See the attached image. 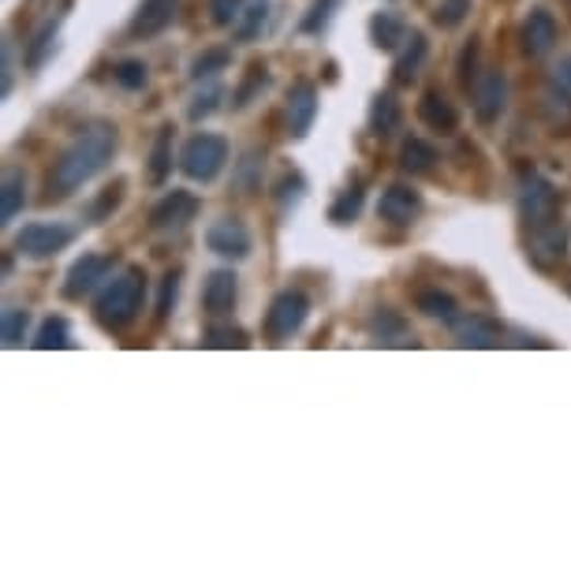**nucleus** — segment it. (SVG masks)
Listing matches in <instances>:
<instances>
[{"label": "nucleus", "instance_id": "nucleus-32", "mask_svg": "<svg viewBox=\"0 0 571 571\" xmlns=\"http://www.w3.org/2000/svg\"><path fill=\"white\" fill-rule=\"evenodd\" d=\"M38 343L42 351H49V348H68V322H63V317H49V322L42 325V333H38Z\"/></svg>", "mask_w": 571, "mask_h": 571}, {"label": "nucleus", "instance_id": "nucleus-12", "mask_svg": "<svg viewBox=\"0 0 571 571\" xmlns=\"http://www.w3.org/2000/svg\"><path fill=\"white\" fill-rule=\"evenodd\" d=\"M520 45L527 57H546L552 45H557V20H552V12L534 8V12L527 15V23H523V31H520Z\"/></svg>", "mask_w": 571, "mask_h": 571}, {"label": "nucleus", "instance_id": "nucleus-4", "mask_svg": "<svg viewBox=\"0 0 571 571\" xmlns=\"http://www.w3.org/2000/svg\"><path fill=\"white\" fill-rule=\"evenodd\" d=\"M520 213L527 221V229H538V224H549V221H560V195L549 179L541 176H531L523 179L520 187Z\"/></svg>", "mask_w": 571, "mask_h": 571}, {"label": "nucleus", "instance_id": "nucleus-5", "mask_svg": "<svg viewBox=\"0 0 571 571\" xmlns=\"http://www.w3.org/2000/svg\"><path fill=\"white\" fill-rule=\"evenodd\" d=\"M306 314H311V303H306L303 292H280L266 311V337L273 343L288 340L292 333L303 329Z\"/></svg>", "mask_w": 571, "mask_h": 571}, {"label": "nucleus", "instance_id": "nucleus-29", "mask_svg": "<svg viewBox=\"0 0 571 571\" xmlns=\"http://www.w3.org/2000/svg\"><path fill=\"white\" fill-rule=\"evenodd\" d=\"M359 210H362V187H351L329 206V221L333 224H351L359 217Z\"/></svg>", "mask_w": 571, "mask_h": 571}, {"label": "nucleus", "instance_id": "nucleus-10", "mask_svg": "<svg viewBox=\"0 0 571 571\" xmlns=\"http://www.w3.org/2000/svg\"><path fill=\"white\" fill-rule=\"evenodd\" d=\"M508 105V79L501 68H489L482 79H475V116L482 124H493Z\"/></svg>", "mask_w": 571, "mask_h": 571}, {"label": "nucleus", "instance_id": "nucleus-9", "mask_svg": "<svg viewBox=\"0 0 571 571\" xmlns=\"http://www.w3.org/2000/svg\"><path fill=\"white\" fill-rule=\"evenodd\" d=\"M108 269H113V258H108V254H83V258H79L75 266L68 269V280H63V295H68V299L90 295L108 277Z\"/></svg>", "mask_w": 571, "mask_h": 571}, {"label": "nucleus", "instance_id": "nucleus-23", "mask_svg": "<svg viewBox=\"0 0 571 571\" xmlns=\"http://www.w3.org/2000/svg\"><path fill=\"white\" fill-rule=\"evenodd\" d=\"M172 172V127H161L150 153V184H165Z\"/></svg>", "mask_w": 571, "mask_h": 571}, {"label": "nucleus", "instance_id": "nucleus-17", "mask_svg": "<svg viewBox=\"0 0 571 571\" xmlns=\"http://www.w3.org/2000/svg\"><path fill=\"white\" fill-rule=\"evenodd\" d=\"M452 325H456V340L464 348H493V343H501V325L486 314L456 317Z\"/></svg>", "mask_w": 571, "mask_h": 571}, {"label": "nucleus", "instance_id": "nucleus-44", "mask_svg": "<svg viewBox=\"0 0 571 571\" xmlns=\"http://www.w3.org/2000/svg\"><path fill=\"white\" fill-rule=\"evenodd\" d=\"M552 83L564 90V94H571V57H564L557 68H552Z\"/></svg>", "mask_w": 571, "mask_h": 571}, {"label": "nucleus", "instance_id": "nucleus-36", "mask_svg": "<svg viewBox=\"0 0 571 571\" xmlns=\"http://www.w3.org/2000/svg\"><path fill=\"white\" fill-rule=\"evenodd\" d=\"M26 325H31V314L26 311H4V343L8 348H20L26 337Z\"/></svg>", "mask_w": 571, "mask_h": 571}, {"label": "nucleus", "instance_id": "nucleus-43", "mask_svg": "<svg viewBox=\"0 0 571 571\" xmlns=\"http://www.w3.org/2000/svg\"><path fill=\"white\" fill-rule=\"evenodd\" d=\"M120 190H124V184H113V187L105 190L102 202H97V210H94V221H102L108 210H116V206H120Z\"/></svg>", "mask_w": 571, "mask_h": 571}, {"label": "nucleus", "instance_id": "nucleus-6", "mask_svg": "<svg viewBox=\"0 0 571 571\" xmlns=\"http://www.w3.org/2000/svg\"><path fill=\"white\" fill-rule=\"evenodd\" d=\"M527 254L534 258L538 269H552L557 261H564L568 254V232L560 221H549V224H538V229H527Z\"/></svg>", "mask_w": 571, "mask_h": 571}, {"label": "nucleus", "instance_id": "nucleus-38", "mask_svg": "<svg viewBox=\"0 0 571 571\" xmlns=\"http://www.w3.org/2000/svg\"><path fill=\"white\" fill-rule=\"evenodd\" d=\"M337 4H340V0H314L311 15L303 20V31H306V34H317V31H322V26L333 20V8H337Z\"/></svg>", "mask_w": 571, "mask_h": 571}, {"label": "nucleus", "instance_id": "nucleus-21", "mask_svg": "<svg viewBox=\"0 0 571 571\" xmlns=\"http://www.w3.org/2000/svg\"><path fill=\"white\" fill-rule=\"evenodd\" d=\"M26 206V179L20 172H8L4 190H0V224H8L15 213H23Z\"/></svg>", "mask_w": 571, "mask_h": 571}, {"label": "nucleus", "instance_id": "nucleus-7", "mask_svg": "<svg viewBox=\"0 0 571 571\" xmlns=\"http://www.w3.org/2000/svg\"><path fill=\"white\" fill-rule=\"evenodd\" d=\"M419 213H422V195L415 187H404V184H393L377 202V217L388 224H396V229L415 224L419 221Z\"/></svg>", "mask_w": 571, "mask_h": 571}, {"label": "nucleus", "instance_id": "nucleus-26", "mask_svg": "<svg viewBox=\"0 0 571 571\" xmlns=\"http://www.w3.org/2000/svg\"><path fill=\"white\" fill-rule=\"evenodd\" d=\"M422 60H426V38H422L419 31H415L411 34V49H407L404 57L396 60V83H400V86L411 83V79L419 75V63Z\"/></svg>", "mask_w": 571, "mask_h": 571}, {"label": "nucleus", "instance_id": "nucleus-31", "mask_svg": "<svg viewBox=\"0 0 571 571\" xmlns=\"http://www.w3.org/2000/svg\"><path fill=\"white\" fill-rule=\"evenodd\" d=\"M467 12H470V0H441L438 12H433V23L452 31V26H459L467 20Z\"/></svg>", "mask_w": 571, "mask_h": 571}, {"label": "nucleus", "instance_id": "nucleus-18", "mask_svg": "<svg viewBox=\"0 0 571 571\" xmlns=\"http://www.w3.org/2000/svg\"><path fill=\"white\" fill-rule=\"evenodd\" d=\"M202 306H206V314H213V317L229 314L235 306V273H229V269L210 273V280H206V288H202Z\"/></svg>", "mask_w": 571, "mask_h": 571}, {"label": "nucleus", "instance_id": "nucleus-1", "mask_svg": "<svg viewBox=\"0 0 571 571\" xmlns=\"http://www.w3.org/2000/svg\"><path fill=\"white\" fill-rule=\"evenodd\" d=\"M113 153H116V131L113 127H105V124L86 127V131L60 153L57 165H53L49 195L63 198V195H71V190H79L83 184H90V179H94L97 172L113 161Z\"/></svg>", "mask_w": 571, "mask_h": 571}, {"label": "nucleus", "instance_id": "nucleus-35", "mask_svg": "<svg viewBox=\"0 0 571 571\" xmlns=\"http://www.w3.org/2000/svg\"><path fill=\"white\" fill-rule=\"evenodd\" d=\"M247 333L243 329H224V325H213L206 333V348H247Z\"/></svg>", "mask_w": 571, "mask_h": 571}, {"label": "nucleus", "instance_id": "nucleus-33", "mask_svg": "<svg viewBox=\"0 0 571 571\" xmlns=\"http://www.w3.org/2000/svg\"><path fill=\"white\" fill-rule=\"evenodd\" d=\"M229 60H232V53L229 49H210V53H202L195 63H190V75L195 79H202V75H217V71H224L229 68Z\"/></svg>", "mask_w": 571, "mask_h": 571}, {"label": "nucleus", "instance_id": "nucleus-16", "mask_svg": "<svg viewBox=\"0 0 571 571\" xmlns=\"http://www.w3.org/2000/svg\"><path fill=\"white\" fill-rule=\"evenodd\" d=\"M419 120L426 127H433V131L452 135L459 127V113H456V105L441 94V90H426L422 102H419Z\"/></svg>", "mask_w": 571, "mask_h": 571}, {"label": "nucleus", "instance_id": "nucleus-20", "mask_svg": "<svg viewBox=\"0 0 571 571\" xmlns=\"http://www.w3.org/2000/svg\"><path fill=\"white\" fill-rule=\"evenodd\" d=\"M541 113H546V120L557 135H571V94H564L560 86L546 90V97H541Z\"/></svg>", "mask_w": 571, "mask_h": 571}, {"label": "nucleus", "instance_id": "nucleus-24", "mask_svg": "<svg viewBox=\"0 0 571 571\" xmlns=\"http://www.w3.org/2000/svg\"><path fill=\"white\" fill-rule=\"evenodd\" d=\"M370 127H374L377 135H393L396 127H400V102H396L393 94H381L374 108H370Z\"/></svg>", "mask_w": 571, "mask_h": 571}, {"label": "nucleus", "instance_id": "nucleus-41", "mask_svg": "<svg viewBox=\"0 0 571 571\" xmlns=\"http://www.w3.org/2000/svg\"><path fill=\"white\" fill-rule=\"evenodd\" d=\"M475 63H478V42L470 38L464 57H459V83H464L467 90H470V83H475Z\"/></svg>", "mask_w": 571, "mask_h": 571}, {"label": "nucleus", "instance_id": "nucleus-3", "mask_svg": "<svg viewBox=\"0 0 571 571\" xmlns=\"http://www.w3.org/2000/svg\"><path fill=\"white\" fill-rule=\"evenodd\" d=\"M224 161H229V142H224L221 135H195V139H187L184 153H179V168H184L190 179H198V184L217 179Z\"/></svg>", "mask_w": 571, "mask_h": 571}, {"label": "nucleus", "instance_id": "nucleus-22", "mask_svg": "<svg viewBox=\"0 0 571 571\" xmlns=\"http://www.w3.org/2000/svg\"><path fill=\"white\" fill-rule=\"evenodd\" d=\"M415 306L426 314V317H441V322H456V299L441 288H426V292L415 295Z\"/></svg>", "mask_w": 571, "mask_h": 571}, {"label": "nucleus", "instance_id": "nucleus-8", "mask_svg": "<svg viewBox=\"0 0 571 571\" xmlns=\"http://www.w3.org/2000/svg\"><path fill=\"white\" fill-rule=\"evenodd\" d=\"M71 243V232L63 224H26V229L15 235V250L26 254V258H49V254L63 250Z\"/></svg>", "mask_w": 571, "mask_h": 571}, {"label": "nucleus", "instance_id": "nucleus-40", "mask_svg": "<svg viewBox=\"0 0 571 571\" xmlns=\"http://www.w3.org/2000/svg\"><path fill=\"white\" fill-rule=\"evenodd\" d=\"M176 292H179V273H168L165 284H161V299H158V317L165 322L172 314V303H176Z\"/></svg>", "mask_w": 571, "mask_h": 571}, {"label": "nucleus", "instance_id": "nucleus-13", "mask_svg": "<svg viewBox=\"0 0 571 571\" xmlns=\"http://www.w3.org/2000/svg\"><path fill=\"white\" fill-rule=\"evenodd\" d=\"M206 243H210V250L221 254V258H247V254H250V232L243 229L240 221H232V217H224V221L210 224Z\"/></svg>", "mask_w": 571, "mask_h": 571}, {"label": "nucleus", "instance_id": "nucleus-15", "mask_svg": "<svg viewBox=\"0 0 571 571\" xmlns=\"http://www.w3.org/2000/svg\"><path fill=\"white\" fill-rule=\"evenodd\" d=\"M176 8L179 0H142L131 20V34L135 38H158V34L168 31L172 20H176Z\"/></svg>", "mask_w": 571, "mask_h": 571}, {"label": "nucleus", "instance_id": "nucleus-25", "mask_svg": "<svg viewBox=\"0 0 571 571\" xmlns=\"http://www.w3.org/2000/svg\"><path fill=\"white\" fill-rule=\"evenodd\" d=\"M433 161H438V150H433L430 142H422V139L404 142V150H400V168L404 172H430Z\"/></svg>", "mask_w": 571, "mask_h": 571}, {"label": "nucleus", "instance_id": "nucleus-11", "mask_svg": "<svg viewBox=\"0 0 571 571\" xmlns=\"http://www.w3.org/2000/svg\"><path fill=\"white\" fill-rule=\"evenodd\" d=\"M195 213H198V198L190 195V190H172V195H165L158 206H153L150 224L153 229H161V232L184 229L187 221H195Z\"/></svg>", "mask_w": 571, "mask_h": 571}, {"label": "nucleus", "instance_id": "nucleus-30", "mask_svg": "<svg viewBox=\"0 0 571 571\" xmlns=\"http://www.w3.org/2000/svg\"><path fill=\"white\" fill-rule=\"evenodd\" d=\"M113 75H116V83H120L124 90H142V86H147V79H150L147 75V63H142V60H120Z\"/></svg>", "mask_w": 571, "mask_h": 571}, {"label": "nucleus", "instance_id": "nucleus-28", "mask_svg": "<svg viewBox=\"0 0 571 571\" xmlns=\"http://www.w3.org/2000/svg\"><path fill=\"white\" fill-rule=\"evenodd\" d=\"M266 83H269V71H266V63H261V60H254L250 68H247V79H243L240 90H235V94H232V105H235V108L250 105V97L258 94V90H266Z\"/></svg>", "mask_w": 571, "mask_h": 571}, {"label": "nucleus", "instance_id": "nucleus-37", "mask_svg": "<svg viewBox=\"0 0 571 571\" xmlns=\"http://www.w3.org/2000/svg\"><path fill=\"white\" fill-rule=\"evenodd\" d=\"M53 34H57V23H45L38 31V38L31 42V49H26V68H42L45 53H49V45H53Z\"/></svg>", "mask_w": 571, "mask_h": 571}, {"label": "nucleus", "instance_id": "nucleus-34", "mask_svg": "<svg viewBox=\"0 0 571 571\" xmlns=\"http://www.w3.org/2000/svg\"><path fill=\"white\" fill-rule=\"evenodd\" d=\"M266 15H269V0H250V4H247V15H243V23H240V42H250L254 34L261 31Z\"/></svg>", "mask_w": 571, "mask_h": 571}, {"label": "nucleus", "instance_id": "nucleus-14", "mask_svg": "<svg viewBox=\"0 0 571 571\" xmlns=\"http://www.w3.org/2000/svg\"><path fill=\"white\" fill-rule=\"evenodd\" d=\"M314 116H317V86L299 79V83L288 90V131H292L295 139H303V135L311 131Z\"/></svg>", "mask_w": 571, "mask_h": 571}, {"label": "nucleus", "instance_id": "nucleus-42", "mask_svg": "<svg viewBox=\"0 0 571 571\" xmlns=\"http://www.w3.org/2000/svg\"><path fill=\"white\" fill-rule=\"evenodd\" d=\"M217 97H221V90H217V86H210V90H206L202 97H198L195 105H190V116H195V120H202V116H210L213 108H217Z\"/></svg>", "mask_w": 571, "mask_h": 571}, {"label": "nucleus", "instance_id": "nucleus-2", "mask_svg": "<svg viewBox=\"0 0 571 571\" xmlns=\"http://www.w3.org/2000/svg\"><path fill=\"white\" fill-rule=\"evenodd\" d=\"M142 299H147V273H142L139 266H127L124 273L97 295L94 314L108 333H124L127 325H135V317H139Z\"/></svg>", "mask_w": 571, "mask_h": 571}, {"label": "nucleus", "instance_id": "nucleus-19", "mask_svg": "<svg viewBox=\"0 0 571 571\" xmlns=\"http://www.w3.org/2000/svg\"><path fill=\"white\" fill-rule=\"evenodd\" d=\"M370 38H374L377 49H396L400 42H407V26L396 12H377L370 20Z\"/></svg>", "mask_w": 571, "mask_h": 571}, {"label": "nucleus", "instance_id": "nucleus-39", "mask_svg": "<svg viewBox=\"0 0 571 571\" xmlns=\"http://www.w3.org/2000/svg\"><path fill=\"white\" fill-rule=\"evenodd\" d=\"M210 12H213L217 26H229V23L240 20L247 8H243V0H210Z\"/></svg>", "mask_w": 571, "mask_h": 571}, {"label": "nucleus", "instance_id": "nucleus-27", "mask_svg": "<svg viewBox=\"0 0 571 571\" xmlns=\"http://www.w3.org/2000/svg\"><path fill=\"white\" fill-rule=\"evenodd\" d=\"M370 333H374L377 340L396 343V340L407 337V322L396 311H377L374 317H370Z\"/></svg>", "mask_w": 571, "mask_h": 571}]
</instances>
